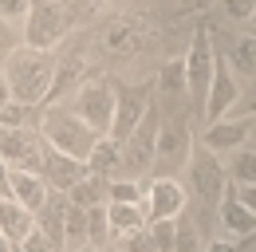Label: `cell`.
Instances as JSON below:
<instances>
[{"label":"cell","instance_id":"obj_13","mask_svg":"<svg viewBox=\"0 0 256 252\" xmlns=\"http://www.w3.org/2000/svg\"><path fill=\"white\" fill-rule=\"evenodd\" d=\"M87 174H91L87 162H79V158H71V154H60V150L48 146V154H44V178H48V186L56 189V193H71Z\"/></svg>","mask_w":256,"mask_h":252},{"label":"cell","instance_id":"obj_39","mask_svg":"<svg viewBox=\"0 0 256 252\" xmlns=\"http://www.w3.org/2000/svg\"><path fill=\"white\" fill-rule=\"evenodd\" d=\"M0 252H16V240H8L4 232H0Z\"/></svg>","mask_w":256,"mask_h":252},{"label":"cell","instance_id":"obj_30","mask_svg":"<svg viewBox=\"0 0 256 252\" xmlns=\"http://www.w3.org/2000/svg\"><path fill=\"white\" fill-rule=\"evenodd\" d=\"M28 12H32V0H0V20H8V24H20L24 28Z\"/></svg>","mask_w":256,"mask_h":252},{"label":"cell","instance_id":"obj_18","mask_svg":"<svg viewBox=\"0 0 256 252\" xmlns=\"http://www.w3.org/2000/svg\"><path fill=\"white\" fill-rule=\"evenodd\" d=\"M106 224H110V240H118V236H130V232L146 228V224H150V213H146V205L106 201Z\"/></svg>","mask_w":256,"mask_h":252},{"label":"cell","instance_id":"obj_41","mask_svg":"<svg viewBox=\"0 0 256 252\" xmlns=\"http://www.w3.org/2000/svg\"><path fill=\"white\" fill-rule=\"evenodd\" d=\"M71 4H95V0H71Z\"/></svg>","mask_w":256,"mask_h":252},{"label":"cell","instance_id":"obj_42","mask_svg":"<svg viewBox=\"0 0 256 252\" xmlns=\"http://www.w3.org/2000/svg\"><path fill=\"white\" fill-rule=\"evenodd\" d=\"M106 252H118V248H114V244H106Z\"/></svg>","mask_w":256,"mask_h":252},{"label":"cell","instance_id":"obj_25","mask_svg":"<svg viewBox=\"0 0 256 252\" xmlns=\"http://www.w3.org/2000/svg\"><path fill=\"white\" fill-rule=\"evenodd\" d=\"M158 91H162V98H170V94H190L186 91V60H170L158 71Z\"/></svg>","mask_w":256,"mask_h":252},{"label":"cell","instance_id":"obj_40","mask_svg":"<svg viewBox=\"0 0 256 252\" xmlns=\"http://www.w3.org/2000/svg\"><path fill=\"white\" fill-rule=\"evenodd\" d=\"M71 252H106V248H95V244H83V248H71Z\"/></svg>","mask_w":256,"mask_h":252},{"label":"cell","instance_id":"obj_26","mask_svg":"<svg viewBox=\"0 0 256 252\" xmlns=\"http://www.w3.org/2000/svg\"><path fill=\"white\" fill-rule=\"evenodd\" d=\"M178 220L182 217H162V220H150V224H146L150 236H154V244H158V252H174L178 248Z\"/></svg>","mask_w":256,"mask_h":252},{"label":"cell","instance_id":"obj_2","mask_svg":"<svg viewBox=\"0 0 256 252\" xmlns=\"http://www.w3.org/2000/svg\"><path fill=\"white\" fill-rule=\"evenodd\" d=\"M40 134H44V142L52 146V150H60V154H71L79 158V162H87L91 150L98 146V130L83 122L71 106H60V102H48L44 110H40Z\"/></svg>","mask_w":256,"mask_h":252},{"label":"cell","instance_id":"obj_14","mask_svg":"<svg viewBox=\"0 0 256 252\" xmlns=\"http://www.w3.org/2000/svg\"><path fill=\"white\" fill-rule=\"evenodd\" d=\"M56 189L48 186V178L40 170H12V201H20L28 213H44V205L52 201Z\"/></svg>","mask_w":256,"mask_h":252},{"label":"cell","instance_id":"obj_32","mask_svg":"<svg viewBox=\"0 0 256 252\" xmlns=\"http://www.w3.org/2000/svg\"><path fill=\"white\" fill-rule=\"evenodd\" d=\"M174 252H205L201 248V236H197V228L186 224V220H178V248Z\"/></svg>","mask_w":256,"mask_h":252},{"label":"cell","instance_id":"obj_5","mask_svg":"<svg viewBox=\"0 0 256 252\" xmlns=\"http://www.w3.org/2000/svg\"><path fill=\"white\" fill-rule=\"evenodd\" d=\"M213 71H217V48H213V32L197 28L190 40V52H186V91L193 94L197 110H205V94L213 83Z\"/></svg>","mask_w":256,"mask_h":252},{"label":"cell","instance_id":"obj_10","mask_svg":"<svg viewBox=\"0 0 256 252\" xmlns=\"http://www.w3.org/2000/svg\"><path fill=\"white\" fill-rule=\"evenodd\" d=\"M154 146H158V126H154V110H150V114L142 118V126L122 142V170H118V174L142 182V174L154 166Z\"/></svg>","mask_w":256,"mask_h":252},{"label":"cell","instance_id":"obj_35","mask_svg":"<svg viewBox=\"0 0 256 252\" xmlns=\"http://www.w3.org/2000/svg\"><path fill=\"white\" fill-rule=\"evenodd\" d=\"M232 193H236V197H240V205H244V209H248V213H252V217H256V186H244V189H232Z\"/></svg>","mask_w":256,"mask_h":252},{"label":"cell","instance_id":"obj_16","mask_svg":"<svg viewBox=\"0 0 256 252\" xmlns=\"http://www.w3.org/2000/svg\"><path fill=\"white\" fill-rule=\"evenodd\" d=\"M224 63L236 71V79L256 83V32H236L224 44Z\"/></svg>","mask_w":256,"mask_h":252},{"label":"cell","instance_id":"obj_43","mask_svg":"<svg viewBox=\"0 0 256 252\" xmlns=\"http://www.w3.org/2000/svg\"><path fill=\"white\" fill-rule=\"evenodd\" d=\"M252 28H256V12H252Z\"/></svg>","mask_w":256,"mask_h":252},{"label":"cell","instance_id":"obj_28","mask_svg":"<svg viewBox=\"0 0 256 252\" xmlns=\"http://www.w3.org/2000/svg\"><path fill=\"white\" fill-rule=\"evenodd\" d=\"M114 248L118 252H158V244H154L150 228H138V232H130V236H118Z\"/></svg>","mask_w":256,"mask_h":252},{"label":"cell","instance_id":"obj_22","mask_svg":"<svg viewBox=\"0 0 256 252\" xmlns=\"http://www.w3.org/2000/svg\"><path fill=\"white\" fill-rule=\"evenodd\" d=\"M87 166H91V174H98V178H118V170H122V146L114 138H98V146L91 150Z\"/></svg>","mask_w":256,"mask_h":252},{"label":"cell","instance_id":"obj_37","mask_svg":"<svg viewBox=\"0 0 256 252\" xmlns=\"http://www.w3.org/2000/svg\"><path fill=\"white\" fill-rule=\"evenodd\" d=\"M0 197H12V170L0 162Z\"/></svg>","mask_w":256,"mask_h":252},{"label":"cell","instance_id":"obj_31","mask_svg":"<svg viewBox=\"0 0 256 252\" xmlns=\"http://www.w3.org/2000/svg\"><path fill=\"white\" fill-rule=\"evenodd\" d=\"M134 36H138V32L130 28V24H114V28H110V36H106V48H110V52H126V48H134V44H138Z\"/></svg>","mask_w":256,"mask_h":252},{"label":"cell","instance_id":"obj_9","mask_svg":"<svg viewBox=\"0 0 256 252\" xmlns=\"http://www.w3.org/2000/svg\"><path fill=\"white\" fill-rule=\"evenodd\" d=\"M252 130H256L252 118H221V122L201 126L197 146H201V150H209V154H217L224 162L228 154H236L240 146H248V142H252Z\"/></svg>","mask_w":256,"mask_h":252},{"label":"cell","instance_id":"obj_27","mask_svg":"<svg viewBox=\"0 0 256 252\" xmlns=\"http://www.w3.org/2000/svg\"><path fill=\"white\" fill-rule=\"evenodd\" d=\"M87 240L95 248H106L110 244V224H106V205L98 209H87Z\"/></svg>","mask_w":256,"mask_h":252},{"label":"cell","instance_id":"obj_23","mask_svg":"<svg viewBox=\"0 0 256 252\" xmlns=\"http://www.w3.org/2000/svg\"><path fill=\"white\" fill-rule=\"evenodd\" d=\"M83 244H91V240H87V209H79V205L67 201V213H64V252L83 248Z\"/></svg>","mask_w":256,"mask_h":252},{"label":"cell","instance_id":"obj_29","mask_svg":"<svg viewBox=\"0 0 256 252\" xmlns=\"http://www.w3.org/2000/svg\"><path fill=\"white\" fill-rule=\"evenodd\" d=\"M217 8L224 12V20H236V24H252L256 0H217Z\"/></svg>","mask_w":256,"mask_h":252},{"label":"cell","instance_id":"obj_6","mask_svg":"<svg viewBox=\"0 0 256 252\" xmlns=\"http://www.w3.org/2000/svg\"><path fill=\"white\" fill-rule=\"evenodd\" d=\"M114 98H118V87H110L106 79H87L75 98H71V110L83 118V122L98 130L102 138L110 134V122H114Z\"/></svg>","mask_w":256,"mask_h":252},{"label":"cell","instance_id":"obj_20","mask_svg":"<svg viewBox=\"0 0 256 252\" xmlns=\"http://www.w3.org/2000/svg\"><path fill=\"white\" fill-rule=\"evenodd\" d=\"M67 201H71V205H79V209H98V205H106V201H110V178L87 174L79 186L67 193Z\"/></svg>","mask_w":256,"mask_h":252},{"label":"cell","instance_id":"obj_1","mask_svg":"<svg viewBox=\"0 0 256 252\" xmlns=\"http://www.w3.org/2000/svg\"><path fill=\"white\" fill-rule=\"evenodd\" d=\"M56 75H60V63L52 60V52H36V48H16L8 60H4V79L12 87V98L44 110L56 94Z\"/></svg>","mask_w":256,"mask_h":252},{"label":"cell","instance_id":"obj_7","mask_svg":"<svg viewBox=\"0 0 256 252\" xmlns=\"http://www.w3.org/2000/svg\"><path fill=\"white\" fill-rule=\"evenodd\" d=\"M44 154H48V142H44L40 126H20V130L0 126V162L8 170H40L44 174Z\"/></svg>","mask_w":256,"mask_h":252},{"label":"cell","instance_id":"obj_17","mask_svg":"<svg viewBox=\"0 0 256 252\" xmlns=\"http://www.w3.org/2000/svg\"><path fill=\"white\" fill-rule=\"evenodd\" d=\"M217 217H221V224H224V236H232V240H244V236H252V232H256V217L240 205V197H236L232 189L224 193Z\"/></svg>","mask_w":256,"mask_h":252},{"label":"cell","instance_id":"obj_36","mask_svg":"<svg viewBox=\"0 0 256 252\" xmlns=\"http://www.w3.org/2000/svg\"><path fill=\"white\" fill-rule=\"evenodd\" d=\"M205 252H240V248H236V240H232V236H217L213 244H205Z\"/></svg>","mask_w":256,"mask_h":252},{"label":"cell","instance_id":"obj_21","mask_svg":"<svg viewBox=\"0 0 256 252\" xmlns=\"http://www.w3.org/2000/svg\"><path fill=\"white\" fill-rule=\"evenodd\" d=\"M224 174H228V186L232 189L256 186V150L252 146H240L236 154H228L224 158Z\"/></svg>","mask_w":256,"mask_h":252},{"label":"cell","instance_id":"obj_38","mask_svg":"<svg viewBox=\"0 0 256 252\" xmlns=\"http://www.w3.org/2000/svg\"><path fill=\"white\" fill-rule=\"evenodd\" d=\"M8 102H16V98H12V87H8V79H4V71H0V110H4Z\"/></svg>","mask_w":256,"mask_h":252},{"label":"cell","instance_id":"obj_4","mask_svg":"<svg viewBox=\"0 0 256 252\" xmlns=\"http://www.w3.org/2000/svg\"><path fill=\"white\" fill-rule=\"evenodd\" d=\"M186 174H190V193L197 197V205H209V209H221L224 193H228V174H224V162L201 146H193L190 162H186Z\"/></svg>","mask_w":256,"mask_h":252},{"label":"cell","instance_id":"obj_3","mask_svg":"<svg viewBox=\"0 0 256 252\" xmlns=\"http://www.w3.org/2000/svg\"><path fill=\"white\" fill-rule=\"evenodd\" d=\"M67 28H71L67 0H32V12L20 28V44L36 52H56L67 40Z\"/></svg>","mask_w":256,"mask_h":252},{"label":"cell","instance_id":"obj_24","mask_svg":"<svg viewBox=\"0 0 256 252\" xmlns=\"http://www.w3.org/2000/svg\"><path fill=\"white\" fill-rule=\"evenodd\" d=\"M110 201H118V205H146V182H138V178H110Z\"/></svg>","mask_w":256,"mask_h":252},{"label":"cell","instance_id":"obj_19","mask_svg":"<svg viewBox=\"0 0 256 252\" xmlns=\"http://www.w3.org/2000/svg\"><path fill=\"white\" fill-rule=\"evenodd\" d=\"M36 224H40L36 213H28V209H24L20 201H12V197H0V232H4L8 240H16V244H20Z\"/></svg>","mask_w":256,"mask_h":252},{"label":"cell","instance_id":"obj_8","mask_svg":"<svg viewBox=\"0 0 256 252\" xmlns=\"http://www.w3.org/2000/svg\"><path fill=\"white\" fill-rule=\"evenodd\" d=\"M236 102H240V79H236V71H232V67L217 56V71H213V83H209V94H205L201 122L209 126V122L228 118V114L236 110Z\"/></svg>","mask_w":256,"mask_h":252},{"label":"cell","instance_id":"obj_11","mask_svg":"<svg viewBox=\"0 0 256 252\" xmlns=\"http://www.w3.org/2000/svg\"><path fill=\"white\" fill-rule=\"evenodd\" d=\"M186 205H190V189L182 186L178 178L162 174V178H150V182H146V213H150V220L182 217Z\"/></svg>","mask_w":256,"mask_h":252},{"label":"cell","instance_id":"obj_33","mask_svg":"<svg viewBox=\"0 0 256 252\" xmlns=\"http://www.w3.org/2000/svg\"><path fill=\"white\" fill-rule=\"evenodd\" d=\"M236 106H244V118L256 122V83H248V91H240V102H236Z\"/></svg>","mask_w":256,"mask_h":252},{"label":"cell","instance_id":"obj_34","mask_svg":"<svg viewBox=\"0 0 256 252\" xmlns=\"http://www.w3.org/2000/svg\"><path fill=\"white\" fill-rule=\"evenodd\" d=\"M8 36H12V24H8V20H0V67H4V60L16 52V48L8 44Z\"/></svg>","mask_w":256,"mask_h":252},{"label":"cell","instance_id":"obj_12","mask_svg":"<svg viewBox=\"0 0 256 252\" xmlns=\"http://www.w3.org/2000/svg\"><path fill=\"white\" fill-rule=\"evenodd\" d=\"M150 110H154L150 98H142L138 91H118V98H114V122H110V134H106V138H114V142L122 146L130 134L142 126V118H146Z\"/></svg>","mask_w":256,"mask_h":252},{"label":"cell","instance_id":"obj_15","mask_svg":"<svg viewBox=\"0 0 256 252\" xmlns=\"http://www.w3.org/2000/svg\"><path fill=\"white\" fill-rule=\"evenodd\" d=\"M193 154V138L186 126L170 122V126H158V146H154V162L158 166H186Z\"/></svg>","mask_w":256,"mask_h":252}]
</instances>
